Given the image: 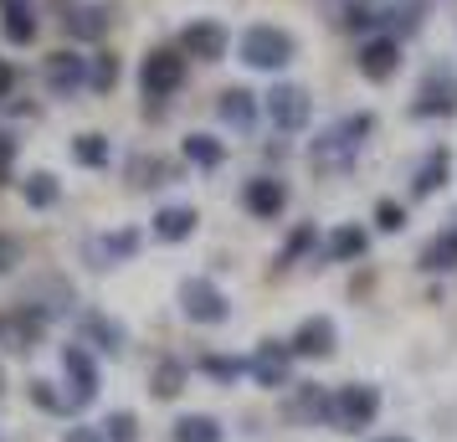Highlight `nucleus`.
Returning a JSON list of instances; mask_svg holds the SVG:
<instances>
[{"instance_id":"30","label":"nucleus","mask_w":457,"mask_h":442,"mask_svg":"<svg viewBox=\"0 0 457 442\" xmlns=\"http://www.w3.org/2000/svg\"><path fill=\"white\" fill-rule=\"evenodd\" d=\"M52 201H57V180H52V175H31V180H26V206H52Z\"/></svg>"},{"instance_id":"28","label":"nucleus","mask_w":457,"mask_h":442,"mask_svg":"<svg viewBox=\"0 0 457 442\" xmlns=\"http://www.w3.org/2000/svg\"><path fill=\"white\" fill-rule=\"evenodd\" d=\"M5 37H11V42H37V16H31V11H5Z\"/></svg>"},{"instance_id":"7","label":"nucleus","mask_w":457,"mask_h":442,"mask_svg":"<svg viewBox=\"0 0 457 442\" xmlns=\"http://www.w3.org/2000/svg\"><path fill=\"white\" fill-rule=\"evenodd\" d=\"M62 365H67V380H72V401L87 406V401L98 396V365H93V355H87L83 345H67Z\"/></svg>"},{"instance_id":"9","label":"nucleus","mask_w":457,"mask_h":442,"mask_svg":"<svg viewBox=\"0 0 457 442\" xmlns=\"http://www.w3.org/2000/svg\"><path fill=\"white\" fill-rule=\"evenodd\" d=\"M87 57H78V52H52L46 57V83L57 88V93H78V88H87Z\"/></svg>"},{"instance_id":"26","label":"nucleus","mask_w":457,"mask_h":442,"mask_svg":"<svg viewBox=\"0 0 457 442\" xmlns=\"http://www.w3.org/2000/svg\"><path fill=\"white\" fill-rule=\"evenodd\" d=\"M180 391H186V365L180 360H165L154 371V396H180Z\"/></svg>"},{"instance_id":"21","label":"nucleus","mask_w":457,"mask_h":442,"mask_svg":"<svg viewBox=\"0 0 457 442\" xmlns=\"http://www.w3.org/2000/svg\"><path fill=\"white\" fill-rule=\"evenodd\" d=\"M186 160H190V165H201V170H216L221 160H227V149L216 145L211 134H190V139H186Z\"/></svg>"},{"instance_id":"13","label":"nucleus","mask_w":457,"mask_h":442,"mask_svg":"<svg viewBox=\"0 0 457 442\" xmlns=\"http://www.w3.org/2000/svg\"><path fill=\"white\" fill-rule=\"evenodd\" d=\"M242 201H247L252 216H278L283 201H288V190H283V180H272V175H257V180H247Z\"/></svg>"},{"instance_id":"37","label":"nucleus","mask_w":457,"mask_h":442,"mask_svg":"<svg viewBox=\"0 0 457 442\" xmlns=\"http://www.w3.org/2000/svg\"><path fill=\"white\" fill-rule=\"evenodd\" d=\"M11 257H16V242H11V237H0V273H11Z\"/></svg>"},{"instance_id":"14","label":"nucleus","mask_w":457,"mask_h":442,"mask_svg":"<svg viewBox=\"0 0 457 442\" xmlns=\"http://www.w3.org/2000/svg\"><path fill=\"white\" fill-rule=\"evenodd\" d=\"M395 57H401V52H395L391 37H375V42L360 46V72H365V78H375V83H386V78L395 72Z\"/></svg>"},{"instance_id":"2","label":"nucleus","mask_w":457,"mask_h":442,"mask_svg":"<svg viewBox=\"0 0 457 442\" xmlns=\"http://www.w3.org/2000/svg\"><path fill=\"white\" fill-rule=\"evenodd\" d=\"M242 57L262 72H278L293 63V37L278 26H252V31H242Z\"/></svg>"},{"instance_id":"36","label":"nucleus","mask_w":457,"mask_h":442,"mask_svg":"<svg viewBox=\"0 0 457 442\" xmlns=\"http://www.w3.org/2000/svg\"><path fill=\"white\" fill-rule=\"evenodd\" d=\"M11 165H16V139H5V134H0V180L11 175Z\"/></svg>"},{"instance_id":"10","label":"nucleus","mask_w":457,"mask_h":442,"mask_svg":"<svg viewBox=\"0 0 457 442\" xmlns=\"http://www.w3.org/2000/svg\"><path fill=\"white\" fill-rule=\"evenodd\" d=\"M293 355H309V360H319V355H329L334 350V324L324 314H313V319H303L298 329H293Z\"/></svg>"},{"instance_id":"6","label":"nucleus","mask_w":457,"mask_h":442,"mask_svg":"<svg viewBox=\"0 0 457 442\" xmlns=\"http://www.w3.org/2000/svg\"><path fill=\"white\" fill-rule=\"evenodd\" d=\"M268 113H272V124L278 129H303L309 124V113H313V104H309V93L303 88H272L268 93Z\"/></svg>"},{"instance_id":"25","label":"nucleus","mask_w":457,"mask_h":442,"mask_svg":"<svg viewBox=\"0 0 457 442\" xmlns=\"http://www.w3.org/2000/svg\"><path fill=\"white\" fill-rule=\"evenodd\" d=\"M83 329L98 339L104 350H124V329H119V324H108L104 314H83Z\"/></svg>"},{"instance_id":"41","label":"nucleus","mask_w":457,"mask_h":442,"mask_svg":"<svg viewBox=\"0 0 457 442\" xmlns=\"http://www.w3.org/2000/svg\"><path fill=\"white\" fill-rule=\"evenodd\" d=\"M380 442H406V438H380Z\"/></svg>"},{"instance_id":"27","label":"nucleus","mask_w":457,"mask_h":442,"mask_svg":"<svg viewBox=\"0 0 457 442\" xmlns=\"http://www.w3.org/2000/svg\"><path fill=\"white\" fill-rule=\"evenodd\" d=\"M427 5H432V0H395V5H391L395 31H416V26H421V16H427Z\"/></svg>"},{"instance_id":"32","label":"nucleus","mask_w":457,"mask_h":442,"mask_svg":"<svg viewBox=\"0 0 457 442\" xmlns=\"http://www.w3.org/2000/svg\"><path fill=\"white\" fill-rule=\"evenodd\" d=\"M375 221H380L386 232H401V227H406V211L395 206V201H380V206H375Z\"/></svg>"},{"instance_id":"19","label":"nucleus","mask_w":457,"mask_h":442,"mask_svg":"<svg viewBox=\"0 0 457 442\" xmlns=\"http://www.w3.org/2000/svg\"><path fill=\"white\" fill-rule=\"evenodd\" d=\"M170 438L175 442H221V421L216 417H180Z\"/></svg>"},{"instance_id":"18","label":"nucleus","mask_w":457,"mask_h":442,"mask_svg":"<svg viewBox=\"0 0 457 442\" xmlns=\"http://www.w3.org/2000/svg\"><path fill=\"white\" fill-rule=\"evenodd\" d=\"M421 268H427V273H447V268H457V227H447L436 242H427Z\"/></svg>"},{"instance_id":"40","label":"nucleus","mask_w":457,"mask_h":442,"mask_svg":"<svg viewBox=\"0 0 457 442\" xmlns=\"http://www.w3.org/2000/svg\"><path fill=\"white\" fill-rule=\"evenodd\" d=\"M5 11H31V0H0Z\"/></svg>"},{"instance_id":"34","label":"nucleus","mask_w":457,"mask_h":442,"mask_svg":"<svg viewBox=\"0 0 457 442\" xmlns=\"http://www.w3.org/2000/svg\"><path fill=\"white\" fill-rule=\"evenodd\" d=\"M206 371L211 376H221V380H231V376H242L247 365H242V360H206Z\"/></svg>"},{"instance_id":"4","label":"nucleus","mask_w":457,"mask_h":442,"mask_svg":"<svg viewBox=\"0 0 457 442\" xmlns=\"http://www.w3.org/2000/svg\"><path fill=\"white\" fill-rule=\"evenodd\" d=\"M180 309H186V319H195V324H221V319H227V294H221L216 283H206V278H186V283H180Z\"/></svg>"},{"instance_id":"23","label":"nucleus","mask_w":457,"mask_h":442,"mask_svg":"<svg viewBox=\"0 0 457 442\" xmlns=\"http://www.w3.org/2000/svg\"><path fill=\"white\" fill-rule=\"evenodd\" d=\"M72 160H78V165H108V139L104 134H78V139H72Z\"/></svg>"},{"instance_id":"33","label":"nucleus","mask_w":457,"mask_h":442,"mask_svg":"<svg viewBox=\"0 0 457 442\" xmlns=\"http://www.w3.org/2000/svg\"><path fill=\"white\" fill-rule=\"evenodd\" d=\"M31 401H42L46 412H62V396H57V391H52L46 380H37V386H31Z\"/></svg>"},{"instance_id":"24","label":"nucleus","mask_w":457,"mask_h":442,"mask_svg":"<svg viewBox=\"0 0 457 442\" xmlns=\"http://www.w3.org/2000/svg\"><path fill=\"white\" fill-rule=\"evenodd\" d=\"M0 329H5V339H11V350H31L37 335H42V319L21 314V319H11V324H0Z\"/></svg>"},{"instance_id":"16","label":"nucleus","mask_w":457,"mask_h":442,"mask_svg":"<svg viewBox=\"0 0 457 442\" xmlns=\"http://www.w3.org/2000/svg\"><path fill=\"white\" fill-rule=\"evenodd\" d=\"M221 119H227L231 129H252V119H257V93L227 88V93H221Z\"/></svg>"},{"instance_id":"17","label":"nucleus","mask_w":457,"mask_h":442,"mask_svg":"<svg viewBox=\"0 0 457 442\" xmlns=\"http://www.w3.org/2000/svg\"><path fill=\"white\" fill-rule=\"evenodd\" d=\"M67 31H72L78 42H98L108 31V5H78V11L67 16Z\"/></svg>"},{"instance_id":"22","label":"nucleus","mask_w":457,"mask_h":442,"mask_svg":"<svg viewBox=\"0 0 457 442\" xmlns=\"http://www.w3.org/2000/svg\"><path fill=\"white\" fill-rule=\"evenodd\" d=\"M324 253L334 257V263H350V257L365 253V227H339V232L329 237V247Z\"/></svg>"},{"instance_id":"20","label":"nucleus","mask_w":457,"mask_h":442,"mask_svg":"<svg viewBox=\"0 0 457 442\" xmlns=\"http://www.w3.org/2000/svg\"><path fill=\"white\" fill-rule=\"evenodd\" d=\"M447 170H453V160H447V149H432L427 154V165L416 170V196H432L442 180H447Z\"/></svg>"},{"instance_id":"29","label":"nucleus","mask_w":457,"mask_h":442,"mask_svg":"<svg viewBox=\"0 0 457 442\" xmlns=\"http://www.w3.org/2000/svg\"><path fill=\"white\" fill-rule=\"evenodd\" d=\"M104 427H108L104 432L108 442H139V421H134V412H113Z\"/></svg>"},{"instance_id":"39","label":"nucleus","mask_w":457,"mask_h":442,"mask_svg":"<svg viewBox=\"0 0 457 442\" xmlns=\"http://www.w3.org/2000/svg\"><path fill=\"white\" fill-rule=\"evenodd\" d=\"M67 442H98V432H93V427H72V432H67Z\"/></svg>"},{"instance_id":"8","label":"nucleus","mask_w":457,"mask_h":442,"mask_svg":"<svg viewBox=\"0 0 457 442\" xmlns=\"http://www.w3.org/2000/svg\"><path fill=\"white\" fill-rule=\"evenodd\" d=\"M453 108H457V78H447L442 67L427 72V83L416 93V113L421 119H436V113H453Z\"/></svg>"},{"instance_id":"3","label":"nucleus","mask_w":457,"mask_h":442,"mask_svg":"<svg viewBox=\"0 0 457 442\" xmlns=\"http://www.w3.org/2000/svg\"><path fill=\"white\" fill-rule=\"evenodd\" d=\"M139 83H145L149 98H170L175 88L186 83V57L180 52H170V46H154L139 67Z\"/></svg>"},{"instance_id":"35","label":"nucleus","mask_w":457,"mask_h":442,"mask_svg":"<svg viewBox=\"0 0 457 442\" xmlns=\"http://www.w3.org/2000/svg\"><path fill=\"white\" fill-rule=\"evenodd\" d=\"M87 83H93V88H113V63H108V57H98V63H93V78H87Z\"/></svg>"},{"instance_id":"5","label":"nucleus","mask_w":457,"mask_h":442,"mask_svg":"<svg viewBox=\"0 0 457 442\" xmlns=\"http://www.w3.org/2000/svg\"><path fill=\"white\" fill-rule=\"evenodd\" d=\"M375 412H380V391L375 386H345L339 396H334V421L339 427H370Z\"/></svg>"},{"instance_id":"1","label":"nucleus","mask_w":457,"mask_h":442,"mask_svg":"<svg viewBox=\"0 0 457 442\" xmlns=\"http://www.w3.org/2000/svg\"><path fill=\"white\" fill-rule=\"evenodd\" d=\"M370 129H375L370 113H350L345 124L324 129V134H319V145H313V165H319V170H350Z\"/></svg>"},{"instance_id":"38","label":"nucleus","mask_w":457,"mask_h":442,"mask_svg":"<svg viewBox=\"0 0 457 442\" xmlns=\"http://www.w3.org/2000/svg\"><path fill=\"white\" fill-rule=\"evenodd\" d=\"M11 83H16V67H11V63H0V98L11 93Z\"/></svg>"},{"instance_id":"15","label":"nucleus","mask_w":457,"mask_h":442,"mask_svg":"<svg viewBox=\"0 0 457 442\" xmlns=\"http://www.w3.org/2000/svg\"><path fill=\"white\" fill-rule=\"evenodd\" d=\"M190 232H195V211L190 206H165L154 216V237L160 242H186Z\"/></svg>"},{"instance_id":"12","label":"nucleus","mask_w":457,"mask_h":442,"mask_svg":"<svg viewBox=\"0 0 457 442\" xmlns=\"http://www.w3.org/2000/svg\"><path fill=\"white\" fill-rule=\"evenodd\" d=\"M288 355H293V350H283L278 339H268V345L247 360V371L262 380V386H288Z\"/></svg>"},{"instance_id":"31","label":"nucleus","mask_w":457,"mask_h":442,"mask_svg":"<svg viewBox=\"0 0 457 442\" xmlns=\"http://www.w3.org/2000/svg\"><path fill=\"white\" fill-rule=\"evenodd\" d=\"M134 247H139V237L134 232H113L98 242V257H134Z\"/></svg>"},{"instance_id":"11","label":"nucleus","mask_w":457,"mask_h":442,"mask_svg":"<svg viewBox=\"0 0 457 442\" xmlns=\"http://www.w3.org/2000/svg\"><path fill=\"white\" fill-rule=\"evenodd\" d=\"M180 46H186V57L216 63V57L227 52V26H216V21H195V26H186V37H180Z\"/></svg>"}]
</instances>
